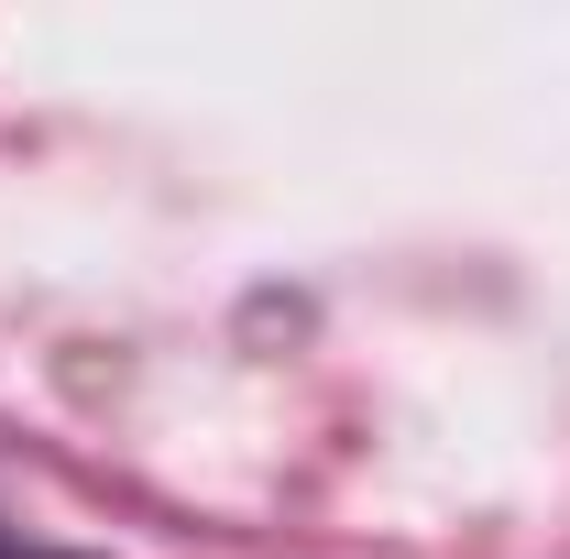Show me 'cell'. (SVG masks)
Here are the masks:
<instances>
[{"label": "cell", "instance_id": "1", "mask_svg": "<svg viewBox=\"0 0 570 559\" xmlns=\"http://www.w3.org/2000/svg\"><path fill=\"white\" fill-rule=\"evenodd\" d=\"M0 559H11V538H0Z\"/></svg>", "mask_w": 570, "mask_h": 559}, {"label": "cell", "instance_id": "2", "mask_svg": "<svg viewBox=\"0 0 570 559\" xmlns=\"http://www.w3.org/2000/svg\"><path fill=\"white\" fill-rule=\"evenodd\" d=\"M11 559H33V549H11Z\"/></svg>", "mask_w": 570, "mask_h": 559}]
</instances>
